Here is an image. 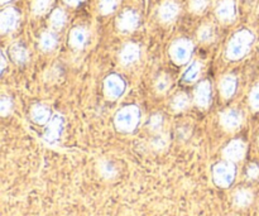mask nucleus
Masks as SVG:
<instances>
[{"label":"nucleus","mask_w":259,"mask_h":216,"mask_svg":"<svg viewBox=\"0 0 259 216\" xmlns=\"http://www.w3.org/2000/svg\"><path fill=\"white\" fill-rule=\"evenodd\" d=\"M253 40H254V35L249 32V30H239L233 35L230 39L229 45H228L227 56L229 60H240L244 57L249 51L250 46H252Z\"/></svg>","instance_id":"1"},{"label":"nucleus","mask_w":259,"mask_h":216,"mask_svg":"<svg viewBox=\"0 0 259 216\" xmlns=\"http://www.w3.org/2000/svg\"><path fill=\"white\" fill-rule=\"evenodd\" d=\"M139 121V110L137 106H125L115 116V126L119 132H133Z\"/></svg>","instance_id":"2"},{"label":"nucleus","mask_w":259,"mask_h":216,"mask_svg":"<svg viewBox=\"0 0 259 216\" xmlns=\"http://www.w3.org/2000/svg\"><path fill=\"white\" fill-rule=\"evenodd\" d=\"M214 181L218 186L228 187L230 186L235 177V166L232 162H220L214 167L212 171Z\"/></svg>","instance_id":"3"},{"label":"nucleus","mask_w":259,"mask_h":216,"mask_svg":"<svg viewBox=\"0 0 259 216\" xmlns=\"http://www.w3.org/2000/svg\"><path fill=\"white\" fill-rule=\"evenodd\" d=\"M194 45L189 39H179L172 45L171 47V57L176 63H186L191 57Z\"/></svg>","instance_id":"4"},{"label":"nucleus","mask_w":259,"mask_h":216,"mask_svg":"<svg viewBox=\"0 0 259 216\" xmlns=\"http://www.w3.org/2000/svg\"><path fill=\"white\" fill-rule=\"evenodd\" d=\"M124 89H125L124 80L119 77L118 75L108 76L105 82H104V91H105L106 98L110 99V100L118 99L124 93Z\"/></svg>","instance_id":"5"},{"label":"nucleus","mask_w":259,"mask_h":216,"mask_svg":"<svg viewBox=\"0 0 259 216\" xmlns=\"http://www.w3.org/2000/svg\"><path fill=\"white\" fill-rule=\"evenodd\" d=\"M139 24V15L134 10H125L116 19V27L120 32L129 33L137 29Z\"/></svg>","instance_id":"6"},{"label":"nucleus","mask_w":259,"mask_h":216,"mask_svg":"<svg viewBox=\"0 0 259 216\" xmlns=\"http://www.w3.org/2000/svg\"><path fill=\"white\" fill-rule=\"evenodd\" d=\"M63 129V116L61 114H55L50 119L47 124V128L45 132V139L48 143H55L61 137Z\"/></svg>","instance_id":"7"},{"label":"nucleus","mask_w":259,"mask_h":216,"mask_svg":"<svg viewBox=\"0 0 259 216\" xmlns=\"http://www.w3.org/2000/svg\"><path fill=\"white\" fill-rule=\"evenodd\" d=\"M19 14L13 8H7L0 14V30L2 33H9L14 30L18 25Z\"/></svg>","instance_id":"8"},{"label":"nucleus","mask_w":259,"mask_h":216,"mask_svg":"<svg viewBox=\"0 0 259 216\" xmlns=\"http://www.w3.org/2000/svg\"><path fill=\"white\" fill-rule=\"evenodd\" d=\"M220 121H222V125L224 126L227 131H235V129H238L242 125L243 115L239 110H237V109H230V110L224 111V113L222 114Z\"/></svg>","instance_id":"9"},{"label":"nucleus","mask_w":259,"mask_h":216,"mask_svg":"<svg viewBox=\"0 0 259 216\" xmlns=\"http://www.w3.org/2000/svg\"><path fill=\"white\" fill-rule=\"evenodd\" d=\"M245 149H247V147H245L244 142L237 139V141L230 142V143L225 147L224 157L230 162L240 161V159L244 157Z\"/></svg>","instance_id":"10"},{"label":"nucleus","mask_w":259,"mask_h":216,"mask_svg":"<svg viewBox=\"0 0 259 216\" xmlns=\"http://www.w3.org/2000/svg\"><path fill=\"white\" fill-rule=\"evenodd\" d=\"M217 17L224 23L232 22L235 17L234 0H222L217 7Z\"/></svg>","instance_id":"11"},{"label":"nucleus","mask_w":259,"mask_h":216,"mask_svg":"<svg viewBox=\"0 0 259 216\" xmlns=\"http://www.w3.org/2000/svg\"><path fill=\"white\" fill-rule=\"evenodd\" d=\"M179 10L180 8L179 5H177V3H175L174 0H166V2L162 3L161 7H159V19L163 23L172 22V20L177 17V14H179Z\"/></svg>","instance_id":"12"},{"label":"nucleus","mask_w":259,"mask_h":216,"mask_svg":"<svg viewBox=\"0 0 259 216\" xmlns=\"http://www.w3.org/2000/svg\"><path fill=\"white\" fill-rule=\"evenodd\" d=\"M211 90H210L209 81H202L195 91V103L200 108H206L210 103V98H211Z\"/></svg>","instance_id":"13"},{"label":"nucleus","mask_w":259,"mask_h":216,"mask_svg":"<svg viewBox=\"0 0 259 216\" xmlns=\"http://www.w3.org/2000/svg\"><path fill=\"white\" fill-rule=\"evenodd\" d=\"M139 47L136 43H128L124 46V48L120 52V62L123 65H131L134 63L139 58Z\"/></svg>","instance_id":"14"},{"label":"nucleus","mask_w":259,"mask_h":216,"mask_svg":"<svg viewBox=\"0 0 259 216\" xmlns=\"http://www.w3.org/2000/svg\"><path fill=\"white\" fill-rule=\"evenodd\" d=\"M88 42V30L85 28H73L70 33V45L76 50H81Z\"/></svg>","instance_id":"15"},{"label":"nucleus","mask_w":259,"mask_h":216,"mask_svg":"<svg viewBox=\"0 0 259 216\" xmlns=\"http://www.w3.org/2000/svg\"><path fill=\"white\" fill-rule=\"evenodd\" d=\"M30 115H32L33 121H35L37 124H46L52 118L51 116L50 108L43 105V104H37V105L33 106L32 111H30Z\"/></svg>","instance_id":"16"},{"label":"nucleus","mask_w":259,"mask_h":216,"mask_svg":"<svg viewBox=\"0 0 259 216\" xmlns=\"http://www.w3.org/2000/svg\"><path fill=\"white\" fill-rule=\"evenodd\" d=\"M237 90V78L232 75L224 76L220 81V93L225 99H229L234 95Z\"/></svg>","instance_id":"17"},{"label":"nucleus","mask_w":259,"mask_h":216,"mask_svg":"<svg viewBox=\"0 0 259 216\" xmlns=\"http://www.w3.org/2000/svg\"><path fill=\"white\" fill-rule=\"evenodd\" d=\"M51 29L61 30L66 24V14L62 9H55L51 14L50 20H48Z\"/></svg>","instance_id":"18"},{"label":"nucleus","mask_w":259,"mask_h":216,"mask_svg":"<svg viewBox=\"0 0 259 216\" xmlns=\"http://www.w3.org/2000/svg\"><path fill=\"white\" fill-rule=\"evenodd\" d=\"M10 55H12V58L14 60V62L19 63V65L25 63L28 61L27 48L23 45H20V43H14L10 47Z\"/></svg>","instance_id":"19"},{"label":"nucleus","mask_w":259,"mask_h":216,"mask_svg":"<svg viewBox=\"0 0 259 216\" xmlns=\"http://www.w3.org/2000/svg\"><path fill=\"white\" fill-rule=\"evenodd\" d=\"M57 45V38H56L55 33L52 32H45L39 38V48L45 52L52 51Z\"/></svg>","instance_id":"20"},{"label":"nucleus","mask_w":259,"mask_h":216,"mask_svg":"<svg viewBox=\"0 0 259 216\" xmlns=\"http://www.w3.org/2000/svg\"><path fill=\"white\" fill-rule=\"evenodd\" d=\"M253 201V194L249 190H239L234 195V202L239 207H247Z\"/></svg>","instance_id":"21"},{"label":"nucleus","mask_w":259,"mask_h":216,"mask_svg":"<svg viewBox=\"0 0 259 216\" xmlns=\"http://www.w3.org/2000/svg\"><path fill=\"white\" fill-rule=\"evenodd\" d=\"M190 104V100H189V96L186 95V94L181 93L179 94V95L175 96L174 99H172L171 101V106L174 110L176 111H181V110H185V109L189 106Z\"/></svg>","instance_id":"22"},{"label":"nucleus","mask_w":259,"mask_h":216,"mask_svg":"<svg viewBox=\"0 0 259 216\" xmlns=\"http://www.w3.org/2000/svg\"><path fill=\"white\" fill-rule=\"evenodd\" d=\"M200 71H201V65L200 62H194L189 68L186 70L184 76L185 81H189V82H194L199 78L200 76Z\"/></svg>","instance_id":"23"},{"label":"nucleus","mask_w":259,"mask_h":216,"mask_svg":"<svg viewBox=\"0 0 259 216\" xmlns=\"http://www.w3.org/2000/svg\"><path fill=\"white\" fill-rule=\"evenodd\" d=\"M52 0H34L32 4V10L35 15H42L50 9Z\"/></svg>","instance_id":"24"},{"label":"nucleus","mask_w":259,"mask_h":216,"mask_svg":"<svg viewBox=\"0 0 259 216\" xmlns=\"http://www.w3.org/2000/svg\"><path fill=\"white\" fill-rule=\"evenodd\" d=\"M118 2L119 0H100V3H99V10L104 15L110 14L118 7Z\"/></svg>","instance_id":"25"},{"label":"nucleus","mask_w":259,"mask_h":216,"mask_svg":"<svg viewBox=\"0 0 259 216\" xmlns=\"http://www.w3.org/2000/svg\"><path fill=\"white\" fill-rule=\"evenodd\" d=\"M197 37L201 42H210L214 38V29L211 25H201L200 29L197 30Z\"/></svg>","instance_id":"26"},{"label":"nucleus","mask_w":259,"mask_h":216,"mask_svg":"<svg viewBox=\"0 0 259 216\" xmlns=\"http://www.w3.org/2000/svg\"><path fill=\"white\" fill-rule=\"evenodd\" d=\"M100 171H101V175H103L104 177H106V179H111V177H114L116 175V169L115 167H114V164L108 161L101 162Z\"/></svg>","instance_id":"27"},{"label":"nucleus","mask_w":259,"mask_h":216,"mask_svg":"<svg viewBox=\"0 0 259 216\" xmlns=\"http://www.w3.org/2000/svg\"><path fill=\"white\" fill-rule=\"evenodd\" d=\"M163 125V116L161 114H154L151 119H149V129L153 132H159Z\"/></svg>","instance_id":"28"},{"label":"nucleus","mask_w":259,"mask_h":216,"mask_svg":"<svg viewBox=\"0 0 259 216\" xmlns=\"http://www.w3.org/2000/svg\"><path fill=\"white\" fill-rule=\"evenodd\" d=\"M210 0H190V9L195 13H201L209 5Z\"/></svg>","instance_id":"29"},{"label":"nucleus","mask_w":259,"mask_h":216,"mask_svg":"<svg viewBox=\"0 0 259 216\" xmlns=\"http://www.w3.org/2000/svg\"><path fill=\"white\" fill-rule=\"evenodd\" d=\"M152 146L156 149H163L167 146V137L162 133H157L156 136L152 138Z\"/></svg>","instance_id":"30"},{"label":"nucleus","mask_w":259,"mask_h":216,"mask_svg":"<svg viewBox=\"0 0 259 216\" xmlns=\"http://www.w3.org/2000/svg\"><path fill=\"white\" fill-rule=\"evenodd\" d=\"M13 109V101L12 99L7 98V96H3L2 100H0V113L3 116H7L8 114L12 111Z\"/></svg>","instance_id":"31"},{"label":"nucleus","mask_w":259,"mask_h":216,"mask_svg":"<svg viewBox=\"0 0 259 216\" xmlns=\"http://www.w3.org/2000/svg\"><path fill=\"white\" fill-rule=\"evenodd\" d=\"M169 88V78L166 75L159 76L156 82V89L158 93H164Z\"/></svg>","instance_id":"32"},{"label":"nucleus","mask_w":259,"mask_h":216,"mask_svg":"<svg viewBox=\"0 0 259 216\" xmlns=\"http://www.w3.org/2000/svg\"><path fill=\"white\" fill-rule=\"evenodd\" d=\"M250 105L255 110H259V85L255 86L250 93Z\"/></svg>","instance_id":"33"},{"label":"nucleus","mask_w":259,"mask_h":216,"mask_svg":"<svg viewBox=\"0 0 259 216\" xmlns=\"http://www.w3.org/2000/svg\"><path fill=\"white\" fill-rule=\"evenodd\" d=\"M247 176L249 177L250 180H255L259 176V167L257 164H250L247 169Z\"/></svg>","instance_id":"34"},{"label":"nucleus","mask_w":259,"mask_h":216,"mask_svg":"<svg viewBox=\"0 0 259 216\" xmlns=\"http://www.w3.org/2000/svg\"><path fill=\"white\" fill-rule=\"evenodd\" d=\"M82 2H83V0H65L66 4L71 5V7H77V5L80 4V3H82Z\"/></svg>","instance_id":"35"},{"label":"nucleus","mask_w":259,"mask_h":216,"mask_svg":"<svg viewBox=\"0 0 259 216\" xmlns=\"http://www.w3.org/2000/svg\"><path fill=\"white\" fill-rule=\"evenodd\" d=\"M5 66H7V60H5L4 53H2V72L5 70Z\"/></svg>","instance_id":"36"},{"label":"nucleus","mask_w":259,"mask_h":216,"mask_svg":"<svg viewBox=\"0 0 259 216\" xmlns=\"http://www.w3.org/2000/svg\"><path fill=\"white\" fill-rule=\"evenodd\" d=\"M8 2H10V0H0V3H2V4H5V3H8Z\"/></svg>","instance_id":"37"}]
</instances>
